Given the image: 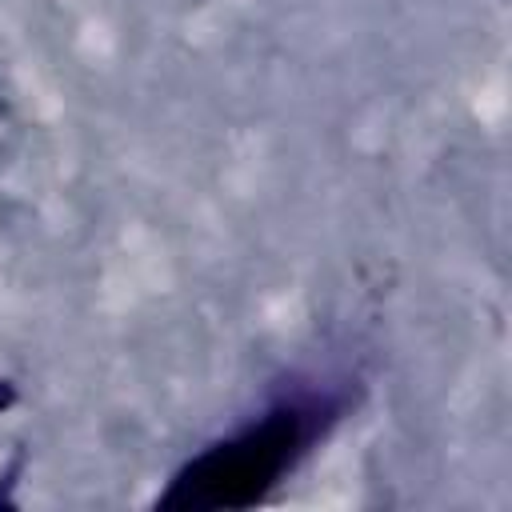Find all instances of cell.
<instances>
[{
    "label": "cell",
    "instance_id": "7a4b0ae2",
    "mask_svg": "<svg viewBox=\"0 0 512 512\" xmlns=\"http://www.w3.org/2000/svg\"><path fill=\"white\" fill-rule=\"evenodd\" d=\"M4 404H12V388L0 380V408H4Z\"/></svg>",
    "mask_w": 512,
    "mask_h": 512
},
{
    "label": "cell",
    "instance_id": "6da1fadb",
    "mask_svg": "<svg viewBox=\"0 0 512 512\" xmlns=\"http://www.w3.org/2000/svg\"><path fill=\"white\" fill-rule=\"evenodd\" d=\"M300 440H304L300 412L280 408L268 420H260V424L244 428L240 436L196 456L156 504L160 508H184V512L248 508L292 464Z\"/></svg>",
    "mask_w": 512,
    "mask_h": 512
}]
</instances>
